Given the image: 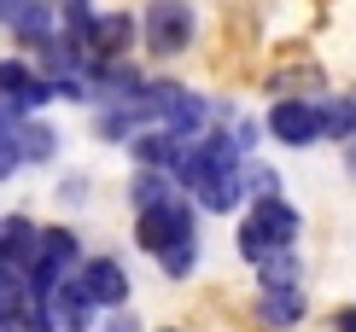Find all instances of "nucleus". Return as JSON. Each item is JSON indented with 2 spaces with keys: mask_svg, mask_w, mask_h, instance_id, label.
<instances>
[{
  "mask_svg": "<svg viewBox=\"0 0 356 332\" xmlns=\"http://www.w3.org/2000/svg\"><path fill=\"white\" fill-rule=\"evenodd\" d=\"M140 35H146V47H152L158 58H175L193 41V6H187V0H152Z\"/></svg>",
  "mask_w": 356,
  "mask_h": 332,
  "instance_id": "7ed1b4c3",
  "label": "nucleus"
},
{
  "mask_svg": "<svg viewBox=\"0 0 356 332\" xmlns=\"http://www.w3.org/2000/svg\"><path fill=\"white\" fill-rule=\"evenodd\" d=\"M135 239H140L152 256H164V251H175V245H187V239H193V204H187V192H175V199H158V204H140Z\"/></svg>",
  "mask_w": 356,
  "mask_h": 332,
  "instance_id": "f03ea898",
  "label": "nucleus"
},
{
  "mask_svg": "<svg viewBox=\"0 0 356 332\" xmlns=\"http://www.w3.org/2000/svg\"><path fill=\"white\" fill-rule=\"evenodd\" d=\"M245 187L257 192V199H275V192H280V175L263 169V163H251V169H245Z\"/></svg>",
  "mask_w": 356,
  "mask_h": 332,
  "instance_id": "dca6fc26",
  "label": "nucleus"
},
{
  "mask_svg": "<svg viewBox=\"0 0 356 332\" xmlns=\"http://www.w3.org/2000/svg\"><path fill=\"white\" fill-rule=\"evenodd\" d=\"M257 321H263V326H298V321H304V297H298V285L263 292V304H257Z\"/></svg>",
  "mask_w": 356,
  "mask_h": 332,
  "instance_id": "1a4fd4ad",
  "label": "nucleus"
},
{
  "mask_svg": "<svg viewBox=\"0 0 356 332\" xmlns=\"http://www.w3.org/2000/svg\"><path fill=\"white\" fill-rule=\"evenodd\" d=\"M269 134L280 146H309L321 140V105H304V99H280L269 111Z\"/></svg>",
  "mask_w": 356,
  "mask_h": 332,
  "instance_id": "39448f33",
  "label": "nucleus"
},
{
  "mask_svg": "<svg viewBox=\"0 0 356 332\" xmlns=\"http://www.w3.org/2000/svg\"><path fill=\"white\" fill-rule=\"evenodd\" d=\"M345 169H350V175H356V146H350V152H345Z\"/></svg>",
  "mask_w": 356,
  "mask_h": 332,
  "instance_id": "aec40b11",
  "label": "nucleus"
},
{
  "mask_svg": "<svg viewBox=\"0 0 356 332\" xmlns=\"http://www.w3.org/2000/svg\"><path fill=\"white\" fill-rule=\"evenodd\" d=\"M58 94L53 76H35L29 65L18 58H0V105H12V111H35V105H47Z\"/></svg>",
  "mask_w": 356,
  "mask_h": 332,
  "instance_id": "20e7f679",
  "label": "nucleus"
},
{
  "mask_svg": "<svg viewBox=\"0 0 356 332\" xmlns=\"http://www.w3.org/2000/svg\"><path fill=\"white\" fill-rule=\"evenodd\" d=\"M135 18H129V12H106V18L94 24V53H123L129 41H135Z\"/></svg>",
  "mask_w": 356,
  "mask_h": 332,
  "instance_id": "9d476101",
  "label": "nucleus"
},
{
  "mask_svg": "<svg viewBox=\"0 0 356 332\" xmlns=\"http://www.w3.org/2000/svg\"><path fill=\"white\" fill-rule=\"evenodd\" d=\"M158 94H164V117H158V128L181 134V140H199V134H204V99L187 94L181 82H158Z\"/></svg>",
  "mask_w": 356,
  "mask_h": 332,
  "instance_id": "423d86ee",
  "label": "nucleus"
},
{
  "mask_svg": "<svg viewBox=\"0 0 356 332\" xmlns=\"http://www.w3.org/2000/svg\"><path fill=\"white\" fill-rule=\"evenodd\" d=\"M321 134L327 140H350L356 134V99H327L321 105Z\"/></svg>",
  "mask_w": 356,
  "mask_h": 332,
  "instance_id": "ddd939ff",
  "label": "nucleus"
},
{
  "mask_svg": "<svg viewBox=\"0 0 356 332\" xmlns=\"http://www.w3.org/2000/svg\"><path fill=\"white\" fill-rule=\"evenodd\" d=\"M158 263H164V274H193V263H199V239H187V245H175V251H164L158 256Z\"/></svg>",
  "mask_w": 356,
  "mask_h": 332,
  "instance_id": "2eb2a0df",
  "label": "nucleus"
},
{
  "mask_svg": "<svg viewBox=\"0 0 356 332\" xmlns=\"http://www.w3.org/2000/svg\"><path fill=\"white\" fill-rule=\"evenodd\" d=\"M76 280H82V292L94 297L99 309H117V304L129 297V274L111 263V256H94V263H82V274H76Z\"/></svg>",
  "mask_w": 356,
  "mask_h": 332,
  "instance_id": "0eeeda50",
  "label": "nucleus"
},
{
  "mask_svg": "<svg viewBox=\"0 0 356 332\" xmlns=\"http://www.w3.org/2000/svg\"><path fill=\"white\" fill-rule=\"evenodd\" d=\"M0 239H6V216H0Z\"/></svg>",
  "mask_w": 356,
  "mask_h": 332,
  "instance_id": "4be33fe9",
  "label": "nucleus"
},
{
  "mask_svg": "<svg viewBox=\"0 0 356 332\" xmlns=\"http://www.w3.org/2000/svg\"><path fill=\"white\" fill-rule=\"evenodd\" d=\"M18 163H24V152H18V140H12V128H6V134H0V181L18 169Z\"/></svg>",
  "mask_w": 356,
  "mask_h": 332,
  "instance_id": "f3484780",
  "label": "nucleus"
},
{
  "mask_svg": "<svg viewBox=\"0 0 356 332\" xmlns=\"http://www.w3.org/2000/svg\"><path fill=\"white\" fill-rule=\"evenodd\" d=\"M0 134H6V105H0Z\"/></svg>",
  "mask_w": 356,
  "mask_h": 332,
  "instance_id": "412c9836",
  "label": "nucleus"
},
{
  "mask_svg": "<svg viewBox=\"0 0 356 332\" xmlns=\"http://www.w3.org/2000/svg\"><path fill=\"white\" fill-rule=\"evenodd\" d=\"M41 256H53L58 268H82V245H76L70 228H47L41 233Z\"/></svg>",
  "mask_w": 356,
  "mask_h": 332,
  "instance_id": "f8f14e48",
  "label": "nucleus"
},
{
  "mask_svg": "<svg viewBox=\"0 0 356 332\" xmlns=\"http://www.w3.org/2000/svg\"><path fill=\"white\" fill-rule=\"evenodd\" d=\"M193 199H199L204 210H240L245 199V175H240V163H216L211 175L193 187Z\"/></svg>",
  "mask_w": 356,
  "mask_h": 332,
  "instance_id": "6e6552de",
  "label": "nucleus"
},
{
  "mask_svg": "<svg viewBox=\"0 0 356 332\" xmlns=\"http://www.w3.org/2000/svg\"><path fill=\"white\" fill-rule=\"evenodd\" d=\"M12 140H18L24 163H47V158L58 152V134H53V128H41V123H12Z\"/></svg>",
  "mask_w": 356,
  "mask_h": 332,
  "instance_id": "9b49d317",
  "label": "nucleus"
},
{
  "mask_svg": "<svg viewBox=\"0 0 356 332\" xmlns=\"http://www.w3.org/2000/svg\"><path fill=\"white\" fill-rule=\"evenodd\" d=\"M164 332H175V326H164Z\"/></svg>",
  "mask_w": 356,
  "mask_h": 332,
  "instance_id": "5701e85b",
  "label": "nucleus"
},
{
  "mask_svg": "<svg viewBox=\"0 0 356 332\" xmlns=\"http://www.w3.org/2000/svg\"><path fill=\"white\" fill-rule=\"evenodd\" d=\"M257 274H263V292H280V285H298V256H292V251H275L269 263H257Z\"/></svg>",
  "mask_w": 356,
  "mask_h": 332,
  "instance_id": "4468645a",
  "label": "nucleus"
},
{
  "mask_svg": "<svg viewBox=\"0 0 356 332\" xmlns=\"http://www.w3.org/2000/svg\"><path fill=\"white\" fill-rule=\"evenodd\" d=\"M339 332H356V309H339Z\"/></svg>",
  "mask_w": 356,
  "mask_h": 332,
  "instance_id": "6ab92c4d",
  "label": "nucleus"
},
{
  "mask_svg": "<svg viewBox=\"0 0 356 332\" xmlns=\"http://www.w3.org/2000/svg\"><path fill=\"white\" fill-rule=\"evenodd\" d=\"M234 146H240V152H245V146H257V123H240V128H234Z\"/></svg>",
  "mask_w": 356,
  "mask_h": 332,
  "instance_id": "a211bd4d",
  "label": "nucleus"
},
{
  "mask_svg": "<svg viewBox=\"0 0 356 332\" xmlns=\"http://www.w3.org/2000/svg\"><path fill=\"white\" fill-rule=\"evenodd\" d=\"M292 239H298V210H292L286 199H257L251 204V216L240 222V256L245 263H269L275 251H286Z\"/></svg>",
  "mask_w": 356,
  "mask_h": 332,
  "instance_id": "f257e3e1",
  "label": "nucleus"
}]
</instances>
